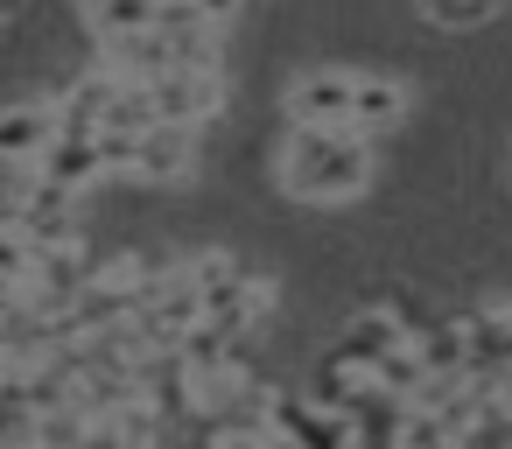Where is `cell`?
<instances>
[{
    "instance_id": "6da1fadb",
    "label": "cell",
    "mask_w": 512,
    "mask_h": 449,
    "mask_svg": "<svg viewBox=\"0 0 512 449\" xmlns=\"http://www.w3.org/2000/svg\"><path fill=\"white\" fill-rule=\"evenodd\" d=\"M372 183V134L358 127H288L281 141V190L309 204H351Z\"/></svg>"
},
{
    "instance_id": "7a4b0ae2",
    "label": "cell",
    "mask_w": 512,
    "mask_h": 449,
    "mask_svg": "<svg viewBox=\"0 0 512 449\" xmlns=\"http://www.w3.org/2000/svg\"><path fill=\"white\" fill-rule=\"evenodd\" d=\"M148 106H155V120H176V127H211L218 113H225V71H190V64H176V71H162V78H148Z\"/></svg>"
},
{
    "instance_id": "3957f363",
    "label": "cell",
    "mask_w": 512,
    "mask_h": 449,
    "mask_svg": "<svg viewBox=\"0 0 512 449\" xmlns=\"http://www.w3.org/2000/svg\"><path fill=\"white\" fill-rule=\"evenodd\" d=\"M92 274H99V260H92L78 239L36 246V253H29V274H22V302H36V309H50V316H57V309H64Z\"/></svg>"
},
{
    "instance_id": "277c9868",
    "label": "cell",
    "mask_w": 512,
    "mask_h": 449,
    "mask_svg": "<svg viewBox=\"0 0 512 449\" xmlns=\"http://www.w3.org/2000/svg\"><path fill=\"white\" fill-rule=\"evenodd\" d=\"M351 78L358 71H302L288 85V127H351Z\"/></svg>"
},
{
    "instance_id": "5b68a950",
    "label": "cell",
    "mask_w": 512,
    "mask_h": 449,
    "mask_svg": "<svg viewBox=\"0 0 512 449\" xmlns=\"http://www.w3.org/2000/svg\"><path fill=\"white\" fill-rule=\"evenodd\" d=\"M29 169H36L43 183L71 190V197H85V190L106 176V148H99V134H50L43 155H36Z\"/></svg>"
},
{
    "instance_id": "8992f818",
    "label": "cell",
    "mask_w": 512,
    "mask_h": 449,
    "mask_svg": "<svg viewBox=\"0 0 512 449\" xmlns=\"http://www.w3.org/2000/svg\"><path fill=\"white\" fill-rule=\"evenodd\" d=\"M15 225H22V239H29V246L78 239V197H71V190H57V183H43V176L29 169V190L15 197Z\"/></svg>"
},
{
    "instance_id": "52a82bcc",
    "label": "cell",
    "mask_w": 512,
    "mask_h": 449,
    "mask_svg": "<svg viewBox=\"0 0 512 449\" xmlns=\"http://www.w3.org/2000/svg\"><path fill=\"white\" fill-rule=\"evenodd\" d=\"M57 134V106L50 99H15L0 106V169H29L43 155V141Z\"/></svg>"
},
{
    "instance_id": "ba28073f",
    "label": "cell",
    "mask_w": 512,
    "mask_h": 449,
    "mask_svg": "<svg viewBox=\"0 0 512 449\" xmlns=\"http://www.w3.org/2000/svg\"><path fill=\"white\" fill-rule=\"evenodd\" d=\"M393 344H407V323H400V309H358L351 323H344V337H337V358L351 365V372H372Z\"/></svg>"
},
{
    "instance_id": "9c48e42d",
    "label": "cell",
    "mask_w": 512,
    "mask_h": 449,
    "mask_svg": "<svg viewBox=\"0 0 512 449\" xmlns=\"http://www.w3.org/2000/svg\"><path fill=\"white\" fill-rule=\"evenodd\" d=\"M113 92H120V71H106V64H92L85 78H71L64 99H50L57 106V134H99V113H106Z\"/></svg>"
},
{
    "instance_id": "30bf717a",
    "label": "cell",
    "mask_w": 512,
    "mask_h": 449,
    "mask_svg": "<svg viewBox=\"0 0 512 449\" xmlns=\"http://www.w3.org/2000/svg\"><path fill=\"white\" fill-rule=\"evenodd\" d=\"M407 106H414V92H407L400 78H372V71L351 78V127H358V134H386V127H400Z\"/></svg>"
},
{
    "instance_id": "8fae6325",
    "label": "cell",
    "mask_w": 512,
    "mask_h": 449,
    "mask_svg": "<svg viewBox=\"0 0 512 449\" xmlns=\"http://www.w3.org/2000/svg\"><path fill=\"white\" fill-rule=\"evenodd\" d=\"M36 393H29V379L15 372V365H0V442H15V449H29L36 442Z\"/></svg>"
},
{
    "instance_id": "7c38bea8",
    "label": "cell",
    "mask_w": 512,
    "mask_h": 449,
    "mask_svg": "<svg viewBox=\"0 0 512 449\" xmlns=\"http://www.w3.org/2000/svg\"><path fill=\"white\" fill-rule=\"evenodd\" d=\"M155 8H162V0H85V22H92L99 43H113V36L155 29Z\"/></svg>"
},
{
    "instance_id": "4fadbf2b",
    "label": "cell",
    "mask_w": 512,
    "mask_h": 449,
    "mask_svg": "<svg viewBox=\"0 0 512 449\" xmlns=\"http://www.w3.org/2000/svg\"><path fill=\"white\" fill-rule=\"evenodd\" d=\"M421 8V22H435V29H484L505 0H414Z\"/></svg>"
},
{
    "instance_id": "5bb4252c",
    "label": "cell",
    "mask_w": 512,
    "mask_h": 449,
    "mask_svg": "<svg viewBox=\"0 0 512 449\" xmlns=\"http://www.w3.org/2000/svg\"><path fill=\"white\" fill-rule=\"evenodd\" d=\"M29 253H36V246H29V239H22V225L8 218V225H0V281H15V288H22V274H29Z\"/></svg>"
},
{
    "instance_id": "9a60e30c",
    "label": "cell",
    "mask_w": 512,
    "mask_h": 449,
    "mask_svg": "<svg viewBox=\"0 0 512 449\" xmlns=\"http://www.w3.org/2000/svg\"><path fill=\"white\" fill-rule=\"evenodd\" d=\"M190 8H197V22H204V29H218V36L239 22V0H190Z\"/></svg>"
}]
</instances>
